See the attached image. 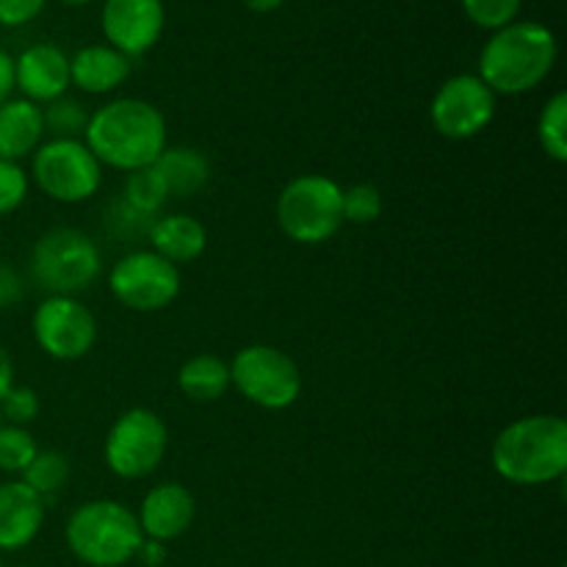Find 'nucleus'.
Returning a JSON list of instances; mask_svg holds the SVG:
<instances>
[{"instance_id":"20","label":"nucleus","mask_w":567,"mask_h":567,"mask_svg":"<svg viewBox=\"0 0 567 567\" xmlns=\"http://www.w3.org/2000/svg\"><path fill=\"white\" fill-rule=\"evenodd\" d=\"M153 166L164 181L169 197H192V194L203 192L210 181L208 155L197 147H186V144L166 147Z\"/></svg>"},{"instance_id":"5","label":"nucleus","mask_w":567,"mask_h":567,"mask_svg":"<svg viewBox=\"0 0 567 567\" xmlns=\"http://www.w3.org/2000/svg\"><path fill=\"white\" fill-rule=\"evenodd\" d=\"M28 269L48 297H78L103 275V252L78 227H50L33 244Z\"/></svg>"},{"instance_id":"35","label":"nucleus","mask_w":567,"mask_h":567,"mask_svg":"<svg viewBox=\"0 0 567 567\" xmlns=\"http://www.w3.org/2000/svg\"><path fill=\"white\" fill-rule=\"evenodd\" d=\"M14 59L0 48V105L14 97Z\"/></svg>"},{"instance_id":"23","label":"nucleus","mask_w":567,"mask_h":567,"mask_svg":"<svg viewBox=\"0 0 567 567\" xmlns=\"http://www.w3.org/2000/svg\"><path fill=\"white\" fill-rule=\"evenodd\" d=\"M537 144L554 164L567 161V94L557 92L548 97L537 116Z\"/></svg>"},{"instance_id":"16","label":"nucleus","mask_w":567,"mask_h":567,"mask_svg":"<svg viewBox=\"0 0 567 567\" xmlns=\"http://www.w3.org/2000/svg\"><path fill=\"white\" fill-rule=\"evenodd\" d=\"M48 502L22 480L0 482V554L28 548L39 537Z\"/></svg>"},{"instance_id":"12","label":"nucleus","mask_w":567,"mask_h":567,"mask_svg":"<svg viewBox=\"0 0 567 567\" xmlns=\"http://www.w3.org/2000/svg\"><path fill=\"white\" fill-rule=\"evenodd\" d=\"M33 341L59 363L83 360L97 343V319L78 297H44L31 319Z\"/></svg>"},{"instance_id":"36","label":"nucleus","mask_w":567,"mask_h":567,"mask_svg":"<svg viewBox=\"0 0 567 567\" xmlns=\"http://www.w3.org/2000/svg\"><path fill=\"white\" fill-rule=\"evenodd\" d=\"M11 385H14V360H11L9 349L0 343V399L9 393Z\"/></svg>"},{"instance_id":"1","label":"nucleus","mask_w":567,"mask_h":567,"mask_svg":"<svg viewBox=\"0 0 567 567\" xmlns=\"http://www.w3.org/2000/svg\"><path fill=\"white\" fill-rule=\"evenodd\" d=\"M83 144L100 166L116 172L147 169L169 147L166 116L142 97H116L89 114Z\"/></svg>"},{"instance_id":"14","label":"nucleus","mask_w":567,"mask_h":567,"mask_svg":"<svg viewBox=\"0 0 567 567\" xmlns=\"http://www.w3.org/2000/svg\"><path fill=\"white\" fill-rule=\"evenodd\" d=\"M197 518V498L181 482H161L144 493L142 504L136 509L138 529L147 540L164 543L181 540L192 529Z\"/></svg>"},{"instance_id":"2","label":"nucleus","mask_w":567,"mask_h":567,"mask_svg":"<svg viewBox=\"0 0 567 567\" xmlns=\"http://www.w3.org/2000/svg\"><path fill=\"white\" fill-rule=\"evenodd\" d=\"M491 465L504 482L543 487L567 474V424L551 413L515 419L491 446Z\"/></svg>"},{"instance_id":"34","label":"nucleus","mask_w":567,"mask_h":567,"mask_svg":"<svg viewBox=\"0 0 567 567\" xmlns=\"http://www.w3.org/2000/svg\"><path fill=\"white\" fill-rule=\"evenodd\" d=\"M133 563H142L144 567H161L166 563V546L164 543H155V540H147V537H144Z\"/></svg>"},{"instance_id":"10","label":"nucleus","mask_w":567,"mask_h":567,"mask_svg":"<svg viewBox=\"0 0 567 567\" xmlns=\"http://www.w3.org/2000/svg\"><path fill=\"white\" fill-rule=\"evenodd\" d=\"M181 266L169 264L153 249H133L109 269V291L133 313H158L181 297Z\"/></svg>"},{"instance_id":"15","label":"nucleus","mask_w":567,"mask_h":567,"mask_svg":"<svg viewBox=\"0 0 567 567\" xmlns=\"http://www.w3.org/2000/svg\"><path fill=\"white\" fill-rule=\"evenodd\" d=\"M14 86L37 105L64 97L70 89V55L50 42L31 44L14 59Z\"/></svg>"},{"instance_id":"7","label":"nucleus","mask_w":567,"mask_h":567,"mask_svg":"<svg viewBox=\"0 0 567 567\" xmlns=\"http://www.w3.org/2000/svg\"><path fill=\"white\" fill-rule=\"evenodd\" d=\"M230 388L249 404L269 413L293 408L302 396V369L297 360L271 343H249L230 360Z\"/></svg>"},{"instance_id":"31","label":"nucleus","mask_w":567,"mask_h":567,"mask_svg":"<svg viewBox=\"0 0 567 567\" xmlns=\"http://www.w3.org/2000/svg\"><path fill=\"white\" fill-rule=\"evenodd\" d=\"M150 225H153V219H150V216H142L138 210H133L127 203H122V197L111 205L109 227L120 238H147Z\"/></svg>"},{"instance_id":"24","label":"nucleus","mask_w":567,"mask_h":567,"mask_svg":"<svg viewBox=\"0 0 567 567\" xmlns=\"http://www.w3.org/2000/svg\"><path fill=\"white\" fill-rule=\"evenodd\" d=\"M20 480L48 502L50 496L64 491V485L70 482V460L55 452V449H39L37 457L22 471Z\"/></svg>"},{"instance_id":"41","label":"nucleus","mask_w":567,"mask_h":567,"mask_svg":"<svg viewBox=\"0 0 567 567\" xmlns=\"http://www.w3.org/2000/svg\"><path fill=\"white\" fill-rule=\"evenodd\" d=\"M0 424H3V421H0Z\"/></svg>"},{"instance_id":"33","label":"nucleus","mask_w":567,"mask_h":567,"mask_svg":"<svg viewBox=\"0 0 567 567\" xmlns=\"http://www.w3.org/2000/svg\"><path fill=\"white\" fill-rule=\"evenodd\" d=\"M22 293H25V282H22L20 271L6 264V260H0V310L20 302Z\"/></svg>"},{"instance_id":"19","label":"nucleus","mask_w":567,"mask_h":567,"mask_svg":"<svg viewBox=\"0 0 567 567\" xmlns=\"http://www.w3.org/2000/svg\"><path fill=\"white\" fill-rule=\"evenodd\" d=\"M44 142L42 105L25 97H11L0 105V158L17 161L37 153Z\"/></svg>"},{"instance_id":"17","label":"nucleus","mask_w":567,"mask_h":567,"mask_svg":"<svg viewBox=\"0 0 567 567\" xmlns=\"http://www.w3.org/2000/svg\"><path fill=\"white\" fill-rule=\"evenodd\" d=\"M150 249L169 264H194L208 249V230L192 214H161L147 230Z\"/></svg>"},{"instance_id":"38","label":"nucleus","mask_w":567,"mask_h":567,"mask_svg":"<svg viewBox=\"0 0 567 567\" xmlns=\"http://www.w3.org/2000/svg\"><path fill=\"white\" fill-rule=\"evenodd\" d=\"M61 3H66V6H89V3H94V0H61Z\"/></svg>"},{"instance_id":"25","label":"nucleus","mask_w":567,"mask_h":567,"mask_svg":"<svg viewBox=\"0 0 567 567\" xmlns=\"http://www.w3.org/2000/svg\"><path fill=\"white\" fill-rule=\"evenodd\" d=\"M37 437L28 426L0 424V471L22 476V471L37 457Z\"/></svg>"},{"instance_id":"11","label":"nucleus","mask_w":567,"mask_h":567,"mask_svg":"<svg viewBox=\"0 0 567 567\" xmlns=\"http://www.w3.org/2000/svg\"><path fill=\"white\" fill-rule=\"evenodd\" d=\"M498 97L476 72H460L441 83L430 103V122L437 136L468 142L496 120Z\"/></svg>"},{"instance_id":"27","label":"nucleus","mask_w":567,"mask_h":567,"mask_svg":"<svg viewBox=\"0 0 567 567\" xmlns=\"http://www.w3.org/2000/svg\"><path fill=\"white\" fill-rule=\"evenodd\" d=\"M343 225H374L385 210V199L374 183H352L343 188Z\"/></svg>"},{"instance_id":"37","label":"nucleus","mask_w":567,"mask_h":567,"mask_svg":"<svg viewBox=\"0 0 567 567\" xmlns=\"http://www.w3.org/2000/svg\"><path fill=\"white\" fill-rule=\"evenodd\" d=\"M282 3H286V0H244V6H247L249 11H255V14H271V11L280 9Z\"/></svg>"},{"instance_id":"40","label":"nucleus","mask_w":567,"mask_h":567,"mask_svg":"<svg viewBox=\"0 0 567 567\" xmlns=\"http://www.w3.org/2000/svg\"><path fill=\"white\" fill-rule=\"evenodd\" d=\"M14 567H31V565H14Z\"/></svg>"},{"instance_id":"28","label":"nucleus","mask_w":567,"mask_h":567,"mask_svg":"<svg viewBox=\"0 0 567 567\" xmlns=\"http://www.w3.org/2000/svg\"><path fill=\"white\" fill-rule=\"evenodd\" d=\"M463 9L476 28L493 33L518 20L524 0H463Z\"/></svg>"},{"instance_id":"39","label":"nucleus","mask_w":567,"mask_h":567,"mask_svg":"<svg viewBox=\"0 0 567 567\" xmlns=\"http://www.w3.org/2000/svg\"><path fill=\"white\" fill-rule=\"evenodd\" d=\"M0 567H3V554H0Z\"/></svg>"},{"instance_id":"30","label":"nucleus","mask_w":567,"mask_h":567,"mask_svg":"<svg viewBox=\"0 0 567 567\" xmlns=\"http://www.w3.org/2000/svg\"><path fill=\"white\" fill-rule=\"evenodd\" d=\"M39 393L28 385H11L9 393L0 399V421L14 426H28L39 415Z\"/></svg>"},{"instance_id":"13","label":"nucleus","mask_w":567,"mask_h":567,"mask_svg":"<svg viewBox=\"0 0 567 567\" xmlns=\"http://www.w3.org/2000/svg\"><path fill=\"white\" fill-rule=\"evenodd\" d=\"M105 44L127 59L144 55L158 44L166 28L164 0H105L103 3Z\"/></svg>"},{"instance_id":"4","label":"nucleus","mask_w":567,"mask_h":567,"mask_svg":"<svg viewBox=\"0 0 567 567\" xmlns=\"http://www.w3.org/2000/svg\"><path fill=\"white\" fill-rule=\"evenodd\" d=\"M144 535L136 513L116 498H92L70 513L64 543L86 567H125L136 559Z\"/></svg>"},{"instance_id":"9","label":"nucleus","mask_w":567,"mask_h":567,"mask_svg":"<svg viewBox=\"0 0 567 567\" xmlns=\"http://www.w3.org/2000/svg\"><path fill=\"white\" fill-rule=\"evenodd\" d=\"M31 177L39 192L61 205L92 199L103 186V166L83 138H50L31 155Z\"/></svg>"},{"instance_id":"3","label":"nucleus","mask_w":567,"mask_h":567,"mask_svg":"<svg viewBox=\"0 0 567 567\" xmlns=\"http://www.w3.org/2000/svg\"><path fill=\"white\" fill-rule=\"evenodd\" d=\"M557 53V37L551 28L535 20H515L491 33L480 53L476 75L496 97H515L535 92L551 75Z\"/></svg>"},{"instance_id":"26","label":"nucleus","mask_w":567,"mask_h":567,"mask_svg":"<svg viewBox=\"0 0 567 567\" xmlns=\"http://www.w3.org/2000/svg\"><path fill=\"white\" fill-rule=\"evenodd\" d=\"M42 120L44 133H53V138H83L89 111L81 100H72L64 94V97L42 105Z\"/></svg>"},{"instance_id":"18","label":"nucleus","mask_w":567,"mask_h":567,"mask_svg":"<svg viewBox=\"0 0 567 567\" xmlns=\"http://www.w3.org/2000/svg\"><path fill=\"white\" fill-rule=\"evenodd\" d=\"M131 78V59L111 44H86L70 55V86L83 94H111Z\"/></svg>"},{"instance_id":"29","label":"nucleus","mask_w":567,"mask_h":567,"mask_svg":"<svg viewBox=\"0 0 567 567\" xmlns=\"http://www.w3.org/2000/svg\"><path fill=\"white\" fill-rule=\"evenodd\" d=\"M31 177L17 161L0 158V216H9L25 205Z\"/></svg>"},{"instance_id":"21","label":"nucleus","mask_w":567,"mask_h":567,"mask_svg":"<svg viewBox=\"0 0 567 567\" xmlns=\"http://www.w3.org/2000/svg\"><path fill=\"white\" fill-rule=\"evenodd\" d=\"M177 388L188 402H219L230 391V365L219 354H194L177 371Z\"/></svg>"},{"instance_id":"32","label":"nucleus","mask_w":567,"mask_h":567,"mask_svg":"<svg viewBox=\"0 0 567 567\" xmlns=\"http://www.w3.org/2000/svg\"><path fill=\"white\" fill-rule=\"evenodd\" d=\"M48 0H0V25L20 28L42 14Z\"/></svg>"},{"instance_id":"22","label":"nucleus","mask_w":567,"mask_h":567,"mask_svg":"<svg viewBox=\"0 0 567 567\" xmlns=\"http://www.w3.org/2000/svg\"><path fill=\"white\" fill-rule=\"evenodd\" d=\"M120 197L122 203H127L133 210H138L142 216H150V219L164 214L166 203H169V192H166L164 181L155 172V166L131 172L125 177V186H122Z\"/></svg>"},{"instance_id":"6","label":"nucleus","mask_w":567,"mask_h":567,"mask_svg":"<svg viewBox=\"0 0 567 567\" xmlns=\"http://www.w3.org/2000/svg\"><path fill=\"white\" fill-rule=\"evenodd\" d=\"M343 188L332 177L308 172L282 186L275 216L282 236L302 247H319L343 227Z\"/></svg>"},{"instance_id":"8","label":"nucleus","mask_w":567,"mask_h":567,"mask_svg":"<svg viewBox=\"0 0 567 567\" xmlns=\"http://www.w3.org/2000/svg\"><path fill=\"white\" fill-rule=\"evenodd\" d=\"M169 452V426L155 410L131 408L114 419L103 441L105 468L125 482L153 476Z\"/></svg>"}]
</instances>
